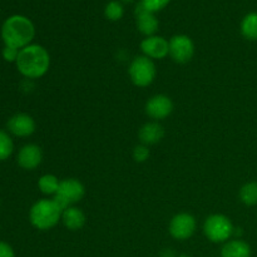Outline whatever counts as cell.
Here are the masks:
<instances>
[{
    "instance_id": "obj_22",
    "label": "cell",
    "mask_w": 257,
    "mask_h": 257,
    "mask_svg": "<svg viewBox=\"0 0 257 257\" xmlns=\"http://www.w3.org/2000/svg\"><path fill=\"white\" fill-rule=\"evenodd\" d=\"M151 152H150V148L148 146L146 145H138L133 148V160L136 161L137 163H145L146 161L150 158Z\"/></svg>"
},
{
    "instance_id": "obj_19",
    "label": "cell",
    "mask_w": 257,
    "mask_h": 257,
    "mask_svg": "<svg viewBox=\"0 0 257 257\" xmlns=\"http://www.w3.org/2000/svg\"><path fill=\"white\" fill-rule=\"evenodd\" d=\"M240 201L246 206H257V181L245 183L238 192Z\"/></svg>"
},
{
    "instance_id": "obj_1",
    "label": "cell",
    "mask_w": 257,
    "mask_h": 257,
    "mask_svg": "<svg viewBox=\"0 0 257 257\" xmlns=\"http://www.w3.org/2000/svg\"><path fill=\"white\" fill-rule=\"evenodd\" d=\"M17 69L27 79H38L47 74L50 67V54L43 45L30 44L20 49L15 62Z\"/></svg>"
},
{
    "instance_id": "obj_28",
    "label": "cell",
    "mask_w": 257,
    "mask_h": 257,
    "mask_svg": "<svg viewBox=\"0 0 257 257\" xmlns=\"http://www.w3.org/2000/svg\"><path fill=\"white\" fill-rule=\"evenodd\" d=\"M178 257H191V256H188V255H186V253H182V255H180Z\"/></svg>"
},
{
    "instance_id": "obj_6",
    "label": "cell",
    "mask_w": 257,
    "mask_h": 257,
    "mask_svg": "<svg viewBox=\"0 0 257 257\" xmlns=\"http://www.w3.org/2000/svg\"><path fill=\"white\" fill-rule=\"evenodd\" d=\"M84 196L85 187L79 180H77V178H64V180L60 181L58 192L55 193L53 200L64 211L65 208L80 202Z\"/></svg>"
},
{
    "instance_id": "obj_3",
    "label": "cell",
    "mask_w": 257,
    "mask_h": 257,
    "mask_svg": "<svg viewBox=\"0 0 257 257\" xmlns=\"http://www.w3.org/2000/svg\"><path fill=\"white\" fill-rule=\"evenodd\" d=\"M62 213L63 210L53 198H43L30 207L29 221L37 230L48 231L62 221Z\"/></svg>"
},
{
    "instance_id": "obj_24",
    "label": "cell",
    "mask_w": 257,
    "mask_h": 257,
    "mask_svg": "<svg viewBox=\"0 0 257 257\" xmlns=\"http://www.w3.org/2000/svg\"><path fill=\"white\" fill-rule=\"evenodd\" d=\"M19 49H15V48L7 47V45H5L4 49H3V58H4L8 63H15L18 59V55H19Z\"/></svg>"
},
{
    "instance_id": "obj_15",
    "label": "cell",
    "mask_w": 257,
    "mask_h": 257,
    "mask_svg": "<svg viewBox=\"0 0 257 257\" xmlns=\"http://www.w3.org/2000/svg\"><path fill=\"white\" fill-rule=\"evenodd\" d=\"M62 222L64 227L69 231H79L84 227L87 222L85 213L77 206H70L65 208L62 213Z\"/></svg>"
},
{
    "instance_id": "obj_13",
    "label": "cell",
    "mask_w": 257,
    "mask_h": 257,
    "mask_svg": "<svg viewBox=\"0 0 257 257\" xmlns=\"http://www.w3.org/2000/svg\"><path fill=\"white\" fill-rule=\"evenodd\" d=\"M18 165L27 171H33L40 166L43 161L42 148L34 143H28L23 146L17 156Z\"/></svg>"
},
{
    "instance_id": "obj_2",
    "label": "cell",
    "mask_w": 257,
    "mask_h": 257,
    "mask_svg": "<svg viewBox=\"0 0 257 257\" xmlns=\"http://www.w3.org/2000/svg\"><path fill=\"white\" fill-rule=\"evenodd\" d=\"M35 37V27L24 15H12L2 27V39L7 47L23 49L32 44Z\"/></svg>"
},
{
    "instance_id": "obj_7",
    "label": "cell",
    "mask_w": 257,
    "mask_h": 257,
    "mask_svg": "<svg viewBox=\"0 0 257 257\" xmlns=\"http://www.w3.org/2000/svg\"><path fill=\"white\" fill-rule=\"evenodd\" d=\"M197 230V221L195 216L188 212L177 213L168 225V232L175 240L186 241L192 237Z\"/></svg>"
},
{
    "instance_id": "obj_27",
    "label": "cell",
    "mask_w": 257,
    "mask_h": 257,
    "mask_svg": "<svg viewBox=\"0 0 257 257\" xmlns=\"http://www.w3.org/2000/svg\"><path fill=\"white\" fill-rule=\"evenodd\" d=\"M120 2H123V3H132V2H135V0H120Z\"/></svg>"
},
{
    "instance_id": "obj_26",
    "label": "cell",
    "mask_w": 257,
    "mask_h": 257,
    "mask_svg": "<svg viewBox=\"0 0 257 257\" xmlns=\"http://www.w3.org/2000/svg\"><path fill=\"white\" fill-rule=\"evenodd\" d=\"M161 257H176V255L175 252H173V250H171V248H166V250L161 253Z\"/></svg>"
},
{
    "instance_id": "obj_12",
    "label": "cell",
    "mask_w": 257,
    "mask_h": 257,
    "mask_svg": "<svg viewBox=\"0 0 257 257\" xmlns=\"http://www.w3.org/2000/svg\"><path fill=\"white\" fill-rule=\"evenodd\" d=\"M8 131L15 137H30L35 132L37 123L32 115L27 113H17L9 118L7 123Z\"/></svg>"
},
{
    "instance_id": "obj_20",
    "label": "cell",
    "mask_w": 257,
    "mask_h": 257,
    "mask_svg": "<svg viewBox=\"0 0 257 257\" xmlns=\"http://www.w3.org/2000/svg\"><path fill=\"white\" fill-rule=\"evenodd\" d=\"M14 152V142L9 133L0 131V162L8 160Z\"/></svg>"
},
{
    "instance_id": "obj_18",
    "label": "cell",
    "mask_w": 257,
    "mask_h": 257,
    "mask_svg": "<svg viewBox=\"0 0 257 257\" xmlns=\"http://www.w3.org/2000/svg\"><path fill=\"white\" fill-rule=\"evenodd\" d=\"M59 178L54 175H50V173L43 175L38 181V188H39L43 195L47 196H55V193L58 192V188H59Z\"/></svg>"
},
{
    "instance_id": "obj_5",
    "label": "cell",
    "mask_w": 257,
    "mask_h": 257,
    "mask_svg": "<svg viewBox=\"0 0 257 257\" xmlns=\"http://www.w3.org/2000/svg\"><path fill=\"white\" fill-rule=\"evenodd\" d=\"M128 75L136 87H150L157 77V68L152 59L146 55H137L128 67Z\"/></svg>"
},
{
    "instance_id": "obj_9",
    "label": "cell",
    "mask_w": 257,
    "mask_h": 257,
    "mask_svg": "<svg viewBox=\"0 0 257 257\" xmlns=\"http://www.w3.org/2000/svg\"><path fill=\"white\" fill-rule=\"evenodd\" d=\"M173 109H175L173 100L166 94L153 95L146 102L145 105L146 114L156 122H160V120L170 117Z\"/></svg>"
},
{
    "instance_id": "obj_14",
    "label": "cell",
    "mask_w": 257,
    "mask_h": 257,
    "mask_svg": "<svg viewBox=\"0 0 257 257\" xmlns=\"http://www.w3.org/2000/svg\"><path fill=\"white\" fill-rule=\"evenodd\" d=\"M165 137V128L160 122L151 120L145 123L138 131V138L141 143L146 146H153L160 143Z\"/></svg>"
},
{
    "instance_id": "obj_10",
    "label": "cell",
    "mask_w": 257,
    "mask_h": 257,
    "mask_svg": "<svg viewBox=\"0 0 257 257\" xmlns=\"http://www.w3.org/2000/svg\"><path fill=\"white\" fill-rule=\"evenodd\" d=\"M141 50L143 55L152 60L165 59L170 55V42L160 35L146 37L141 42Z\"/></svg>"
},
{
    "instance_id": "obj_23",
    "label": "cell",
    "mask_w": 257,
    "mask_h": 257,
    "mask_svg": "<svg viewBox=\"0 0 257 257\" xmlns=\"http://www.w3.org/2000/svg\"><path fill=\"white\" fill-rule=\"evenodd\" d=\"M170 2L171 0H141V3L152 13L160 12V10L165 9V8L170 4Z\"/></svg>"
},
{
    "instance_id": "obj_11",
    "label": "cell",
    "mask_w": 257,
    "mask_h": 257,
    "mask_svg": "<svg viewBox=\"0 0 257 257\" xmlns=\"http://www.w3.org/2000/svg\"><path fill=\"white\" fill-rule=\"evenodd\" d=\"M135 15L138 32L142 33L146 37L156 35L158 28H160V22H158L155 13L150 12L142 3H138V4L136 5Z\"/></svg>"
},
{
    "instance_id": "obj_16",
    "label": "cell",
    "mask_w": 257,
    "mask_h": 257,
    "mask_svg": "<svg viewBox=\"0 0 257 257\" xmlns=\"http://www.w3.org/2000/svg\"><path fill=\"white\" fill-rule=\"evenodd\" d=\"M221 257H251V247L240 238L228 240L221 248Z\"/></svg>"
},
{
    "instance_id": "obj_21",
    "label": "cell",
    "mask_w": 257,
    "mask_h": 257,
    "mask_svg": "<svg viewBox=\"0 0 257 257\" xmlns=\"http://www.w3.org/2000/svg\"><path fill=\"white\" fill-rule=\"evenodd\" d=\"M123 14H124V8H123L122 3L118 0H113L105 5L104 15L110 22H117V20L122 19Z\"/></svg>"
},
{
    "instance_id": "obj_8",
    "label": "cell",
    "mask_w": 257,
    "mask_h": 257,
    "mask_svg": "<svg viewBox=\"0 0 257 257\" xmlns=\"http://www.w3.org/2000/svg\"><path fill=\"white\" fill-rule=\"evenodd\" d=\"M170 57L177 64L191 62L195 55V43L188 35H173L170 40Z\"/></svg>"
},
{
    "instance_id": "obj_4",
    "label": "cell",
    "mask_w": 257,
    "mask_h": 257,
    "mask_svg": "<svg viewBox=\"0 0 257 257\" xmlns=\"http://www.w3.org/2000/svg\"><path fill=\"white\" fill-rule=\"evenodd\" d=\"M235 226L227 216L213 213L208 216L203 223V233L213 243H225L233 236Z\"/></svg>"
},
{
    "instance_id": "obj_25",
    "label": "cell",
    "mask_w": 257,
    "mask_h": 257,
    "mask_svg": "<svg viewBox=\"0 0 257 257\" xmlns=\"http://www.w3.org/2000/svg\"><path fill=\"white\" fill-rule=\"evenodd\" d=\"M0 257H15L12 246L4 241H0Z\"/></svg>"
},
{
    "instance_id": "obj_17",
    "label": "cell",
    "mask_w": 257,
    "mask_h": 257,
    "mask_svg": "<svg viewBox=\"0 0 257 257\" xmlns=\"http://www.w3.org/2000/svg\"><path fill=\"white\" fill-rule=\"evenodd\" d=\"M241 34L243 38L251 42H256L257 40V12L248 13L245 18L242 19L240 25Z\"/></svg>"
}]
</instances>
